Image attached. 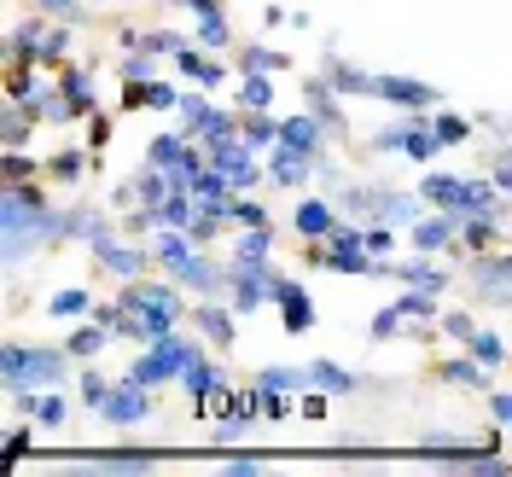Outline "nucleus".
<instances>
[{"instance_id":"9d476101","label":"nucleus","mask_w":512,"mask_h":477,"mask_svg":"<svg viewBox=\"0 0 512 477\" xmlns=\"http://www.w3.org/2000/svg\"><path fill=\"white\" fill-rule=\"evenodd\" d=\"M373 99L396 105V111H437V88L431 82H414V76H373Z\"/></svg>"},{"instance_id":"052dcab7","label":"nucleus","mask_w":512,"mask_h":477,"mask_svg":"<svg viewBox=\"0 0 512 477\" xmlns=\"http://www.w3.org/2000/svg\"><path fill=\"white\" fill-rule=\"evenodd\" d=\"M99 472H152L146 454H117V460H99Z\"/></svg>"},{"instance_id":"c756f323","label":"nucleus","mask_w":512,"mask_h":477,"mask_svg":"<svg viewBox=\"0 0 512 477\" xmlns=\"http://www.w3.org/2000/svg\"><path fill=\"white\" fill-rule=\"evenodd\" d=\"M239 134H245V146H251V152L268 158V152L280 146V117H274V111H245V117H239Z\"/></svg>"},{"instance_id":"864d4df0","label":"nucleus","mask_w":512,"mask_h":477,"mask_svg":"<svg viewBox=\"0 0 512 477\" xmlns=\"http://www.w3.org/2000/svg\"><path fill=\"white\" fill-rule=\"evenodd\" d=\"M181 94H187V88H169V82H158V76H152V82H146V111H175V105H181Z\"/></svg>"},{"instance_id":"f704fd0d","label":"nucleus","mask_w":512,"mask_h":477,"mask_svg":"<svg viewBox=\"0 0 512 477\" xmlns=\"http://www.w3.org/2000/svg\"><path fill=\"white\" fill-rule=\"evenodd\" d=\"M47 315L53 320H82V315H94V291L88 286H64L47 297Z\"/></svg>"},{"instance_id":"423d86ee","label":"nucleus","mask_w":512,"mask_h":477,"mask_svg":"<svg viewBox=\"0 0 512 477\" xmlns=\"http://www.w3.org/2000/svg\"><path fill=\"white\" fill-rule=\"evenodd\" d=\"M268 291H274V309H280V326H286L291 338H303V332L315 326V297H309V286L274 268V286H268Z\"/></svg>"},{"instance_id":"a19ab883","label":"nucleus","mask_w":512,"mask_h":477,"mask_svg":"<svg viewBox=\"0 0 512 477\" xmlns=\"http://www.w3.org/2000/svg\"><path fill=\"white\" fill-rule=\"evenodd\" d=\"M396 303H402V315L414 326V320H437V303H443V297H437V291H419V286H402Z\"/></svg>"},{"instance_id":"6ab92c4d","label":"nucleus","mask_w":512,"mask_h":477,"mask_svg":"<svg viewBox=\"0 0 512 477\" xmlns=\"http://www.w3.org/2000/svg\"><path fill=\"white\" fill-rule=\"evenodd\" d=\"M262 163H268V181H274V187H303V181L315 175V158H309V152H291V146H274Z\"/></svg>"},{"instance_id":"72a5a7b5","label":"nucleus","mask_w":512,"mask_h":477,"mask_svg":"<svg viewBox=\"0 0 512 477\" xmlns=\"http://www.w3.org/2000/svg\"><path fill=\"white\" fill-rule=\"evenodd\" d=\"M233 105H239V111H274V76H262V70L239 76V88H233Z\"/></svg>"},{"instance_id":"4be33fe9","label":"nucleus","mask_w":512,"mask_h":477,"mask_svg":"<svg viewBox=\"0 0 512 477\" xmlns=\"http://www.w3.org/2000/svg\"><path fill=\"white\" fill-rule=\"evenodd\" d=\"M59 88H64V99L76 105V117L88 123L99 111V94H94V70H82V64H59Z\"/></svg>"},{"instance_id":"ddd939ff","label":"nucleus","mask_w":512,"mask_h":477,"mask_svg":"<svg viewBox=\"0 0 512 477\" xmlns=\"http://www.w3.org/2000/svg\"><path fill=\"white\" fill-rule=\"evenodd\" d=\"M169 64L187 76L192 88H222V82H227V64H222V59H210V47H198V41H187V47H181V53H175Z\"/></svg>"},{"instance_id":"20e7f679","label":"nucleus","mask_w":512,"mask_h":477,"mask_svg":"<svg viewBox=\"0 0 512 477\" xmlns=\"http://www.w3.org/2000/svg\"><path fill=\"white\" fill-rule=\"evenodd\" d=\"M274 262H233V286H227V303L239 315H256L262 303H274Z\"/></svg>"},{"instance_id":"e433bc0d","label":"nucleus","mask_w":512,"mask_h":477,"mask_svg":"<svg viewBox=\"0 0 512 477\" xmlns=\"http://www.w3.org/2000/svg\"><path fill=\"white\" fill-rule=\"evenodd\" d=\"M158 222H163V227H192V222H198V198H192L187 187H175V192L158 204Z\"/></svg>"},{"instance_id":"c03bdc74","label":"nucleus","mask_w":512,"mask_h":477,"mask_svg":"<svg viewBox=\"0 0 512 477\" xmlns=\"http://www.w3.org/2000/svg\"><path fill=\"white\" fill-rule=\"evenodd\" d=\"M408 326V315H402V303H390V309H379V315L367 320V344H390L396 332Z\"/></svg>"},{"instance_id":"2eb2a0df","label":"nucleus","mask_w":512,"mask_h":477,"mask_svg":"<svg viewBox=\"0 0 512 477\" xmlns=\"http://www.w3.org/2000/svg\"><path fill=\"white\" fill-rule=\"evenodd\" d=\"M437 379H443V384H460V390H495V373H489V367H483L472 350L443 355V361H437Z\"/></svg>"},{"instance_id":"e2e57ef3","label":"nucleus","mask_w":512,"mask_h":477,"mask_svg":"<svg viewBox=\"0 0 512 477\" xmlns=\"http://www.w3.org/2000/svg\"><path fill=\"white\" fill-rule=\"evenodd\" d=\"M262 24H268V30H286L291 12H286V6H262Z\"/></svg>"},{"instance_id":"6e6d98bb","label":"nucleus","mask_w":512,"mask_h":477,"mask_svg":"<svg viewBox=\"0 0 512 477\" xmlns=\"http://www.w3.org/2000/svg\"><path fill=\"white\" fill-rule=\"evenodd\" d=\"M396 233H402V227H390V222H367V251H373V256H390V251H396Z\"/></svg>"},{"instance_id":"de8ad7c7","label":"nucleus","mask_w":512,"mask_h":477,"mask_svg":"<svg viewBox=\"0 0 512 477\" xmlns=\"http://www.w3.org/2000/svg\"><path fill=\"white\" fill-rule=\"evenodd\" d=\"M402 146H408V111H402V117H396L390 128H379V134L367 140V152H379V158H390V152H402Z\"/></svg>"},{"instance_id":"a878e982","label":"nucleus","mask_w":512,"mask_h":477,"mask_svg":"<svg viewBox=\"0 0 512 477\" xmlns=\"http://www.w3.org/2000/svg\"><path fill=\"white\" fill-rule=\"evenodd\" d=\"M233 64H239V76H251V70H262V76H286V70H291V53L251 41V47H233Z\"/></svg>"},{"instance_id":"4d7b16f0","label":"nucleus","mask_w":512,"mask_h":477,"mask_svg":"<svg viewBox=\"0 0 512 477\" xmlns=\"http://www.w3.org/2000/svg\"><path fill=\"white\" fill-rule=\"evenodd\" d=\"M24 355H30V344H6V350H0V384H12L24 373Z\"/></svg>"},{"instance_id":"79ce46f5","label":"nucleus","mask_w":512,"mask_h":477,"mask_svg":"<svg viewBox=\"0 0 512 477\" xmlns=\"http://www.w3.org/2000/svg\"><path fill=\"white\" fill-rule=\"evenodd\" d=\"M251 384H262V390H286V396H303V390H309L303 367H297V373H291V367H262Z\"/></svg>"},{"instance_id":"09e8293b","label":"nucleus","mask_w":512,"mask_h":477,"mask_svg":"<svg viewBox=\"0 0 512 477\" xmlns=\"http://www.w3.org/2000/svg\"><path fill=\"white\" fill-rule=\"evenodd\" d=\"M152 76H158V53L128 47V53H123V82H152Z\"/></svg>"},{"instance_id":"412c9836","label":"nucleus","mask_w":512,"mask_h":477,"mask_svg":"<svg viewBox=\"0 0 512 477\" xmlns=\"http://www.w3.org/2000/svg\"><path fill=\"white\" fill-rule=\"evenodd\" d=\"M192 251H204V245L192 239L187 227H158V233H152V256H158L163 274H175V268H181V262H187Z\"/></svg>"},{"instance_id":"393cba45","label":"nucleus","mask_w":512,"mask_h":477,"mask_svg":"<svg viewBox=\"0 0 512 477\" xmlns=\"http://www.w3.org/2000/svg\"><path fill=\"white\" fill-rule=\"evenodd\" d=\"M501 239H507V233H501V210H495V216H466V222H460V251H466V256L495 251ZM460 251H454V256H460Z\"/></svg>"},{"instance_id":"680f3d73","label":"nucleus","mask_w":512,"mask_h":477,"mask_svg":"<svg viewBox=\"0 0 512 477\" xmlns=\"http://www.w3.org/2000/svg\"><path fill=\"white\" fill-rule=\"evenodd\" d=\"M105 140H111V117H105V111H94V117H88V146H94V152H105Z\"/></svg>"},{"instance_id":"4468645a","label":"nucleus","mask_w":512,"mask_h":477,"mask_svg":"<svg viewBox=\"0 0 512 477\" xmlns=\"http://www.w3.org/2000/svg\"><path fill=\"white\" fill-rule=\"evenodd\" d=\"M326 123H320L315 111H297V117H280V146H291V152H309V158H320L326 152Z\"/></svg>"},{"instance_id":"7c9ffc66","label":"nucleus","mask_w":512,"mask_h":477,"mask_svg":"<svg viewBox=\"0 0 512 477\" xmlns=\"http://www.w3.org/2000/svg\"><path fill=\"white\" fill-rule=\"evenodd\" d=\"M192 41H198V47H210V53H233V24H227V6L204 12V18H192Z\"/></svg>"},{"instance_id":"4c0bfd02","label":"nucleus","mask_w":512,"mask_h":477,"mask_svg":"<svg viewBox=\"0 0 512 477\" xmlns=\"http://www.w3.org/2000/svg\"><path fill=\"white\" fill-rule=\"evenodd\" d=\"M431 128H437V146H443V152H454V146H466V140H472V117H460V111H443V117H431Z\"/></svg>"},{"instance_id":"7ed1b4c3","label":"nucleus","mask_w":512,"mask_h":477,"mask_svg":"<svg viewBox=\"0 0 512 477\" xmlns=\"http://www.w3.org/2000/svg\"><path fill=\"white\" fill-rule=\"evenodd\" d=\"M94 262L105 274H117V280H140L158 256H152V245H140V239H128V233H111V239L94 245Z\"/></svg>"},{"instance_id":"c85d7f7f","label":"nucleus","mask_w":512,"mask_h":477,"mask_svg":"<svg viewBox=\"0 0 512 477\" xmlns=\"http://www.w3.org/2000/svg\"><path fill=\"white\" fill-rule=\"evenodd\" d=\"M18 402H24V414H30L41 431H64V419H70L59 390H30V396H18Z\"/></svg>"},{"instance_id":"49530a36","label":"nucleus","mask_w":512,"mask_h":477,"mask_svg":"<svg viewBox=\"0 0 512 477\" xmlns=\"http://www.w3.org/2000/svg\"><path fill=\"white\" fill-rule=\"evenodd\" d=\"M35 175H47V158H30V152H6V187H24Z\"/></svg>"},{"instance_id":"ea45409f","label":"nucleus","mask_w":512,"mask_h":477,"mask_svg":"<svg viewBox=\"0 0 512 477\" xmlns=\"http://www.w3.org/2000/svg\"><path fill=\"white\" fill-rule=\"evenodd\" d=\"M466 350L478 355L483 367H489V373H495V367H501V361H507V338H501V332H489V326H478V332H472V344H466Z\"/></svg>"},{"instance_id":"a211bd4d","label":"nucleus","mask_w":512,"mask_h":477,"mask_svg":"<svg viewBox=\"0 0 512 477\" xmlns=\"http://www.w3.org/2000/svg\"><path fill=\"white\" fill-rule=\"evenodd\" d=\"M227 384V367H216V361H192L187 373H181V390H187V402H192V414H204L210 408V396Z\"/></svg>"},{"instance_id":"8fccbe9b","label":"nucleus","mask_w":512,"mask_h":477,"mask_svg":"<svg viewBox=\"0 0 512 477\" xmlns=\"http://www.w3.org/2000/svg\"><path fill=\"white\" fill-rule=\"evenodd\" d=\"M35 12H47L59 24H82L88 18V0H35Z\"/></svg>"},{"instance_id":"bb28decb","label":"nucleus","mask_w":512,"mask_h":477,"mask_svg":"<svg viewBox=\"0 0 512 477\" xmlns=\"http://www.w3.org/2000/svg\"><path fill=\"white\" fill-rule=\"evenodd\" d=\"M303 379H309V390H326V396H355L361 390V379H355L350 367H338V361H309Z\"/></svg>"},{"instance_id":"5701e85b","label":"nucleus","mask_w":512,"mask_h":477,"mask_svg":"<svg viewBox=\"0 0 512 477\" xmlns=\"http://www.w3.org/2000/svg\"><path fill=\"white\" fill-rule=\"evenodd\" d=\"M332 198H338V210L355 216V222H384V198L390 192L384 187H332Z\"/></svg>"},{"instance_id":"c9c22d12","label":"nucleus","mask_w":512,"mask_h":477,"mask_svg":"<svg viewBox=\"0 0 512 477\" xmlns=\"http://www.w3.org/2000/svg\"><path fill=\"white\" fill-rule=\"evenodd\" d=\"M425 210H431V204H425V192H390V198H384V222H390V227H414Z\"/></svg>"},{"instance_id":"3c124183","label":"nucleus","mask_w":512,"mask_h":477,"mask_svg":"<svg viewBox=\"0 0 512 477\" xmlns=\"http://www.w3.org/2000/svg\"><path fill=\"white\" fill-rule=\"evenodd\" d=\"M111 390H117V384L105 379V373H94V367H88V373H82V408H94V414H99Z\"/></svg>"},{"instance_id":"603ef678","label":"nucleus","mask_w":512,"mask_h":477,"mask_svg":"<svg viewBox=\"0 0 512 477\" xmlns=\"http://www.w3.org/2000/svg\"><path fill=\"white\" fill-rule=\"evenodd\" d=\"M35 431H41L35 419H30V425H6V443H0V448H6V460H24L30 443H35Z\"/></svg>"},{"instance_id":"39448f33","label":"nucleus","mask_w":512,"mask_h":477,"mask_svg":"<svg viewBox=\"0 0 512 477\" xmlns=\"http://www.w3.org/2000/svg\"><path fill=\"white\" fill-rule=\"evenodd\" d=\"M175 280L187 286V297H227L233 286V262H216L210 251H192L181 268H175Z\"/></svg>"},{"instance_id":"f257e3e1","label":"nucleus","mask_w":512,"mask_h":477,"mask_svg":"<svg viewBox=\"0 0 512 477\" xmlns=\"http://www.w3.org/2000/svg\"><path fill=\"white\" fill-rule=\"evenodd\" d=\"M419 192H425L431 210H454L460 222H466V216H495V210H501L495 181H466V175H443V169H431V175L419 181Z\"/></svg>"},{"instance_id":"aec40b11","label":"nucleus","mask_w":512,"mask_h":477,"mask_svg":"<svg viewBox=\"0 0 512 477\" xmlns=\"http://www.w3.org/2000/svg\"><path fill=\"white\" fill-rule=\"evenodd\" d=\"M99 163L94 146H64L47 158V181H59V187H76V181H88V169Z\"/></svg>"},{"instance_id":"0e129e2a","label":"nucleus","mask_w":512,"mask_h":477,"mask_svg":"<svg viewBox=\"0 0 512 477\" xmlns=\"http://www.w3.org/2000/svg\"><path fill=\"white\" fill-rule=\"evenodd\" d=\"M175 6H181V12H192V18H204V12H216L222 0H175Z\"/></svg>"},{"instance_id":"a18cd8bd","label":"nucleus","mask_w":512,"mask_h":477,"mask_svg":"<svg viewBox=\"0 0 512 477\" xmlns=\"http://www.w3.org/2000/svg\"><path fill=\"white\" fill-rule=\"evenodd\" d=\"M437 332H443L448 344H460V350H466V344H472V332H478V320L466 315V309H448V315H437Z\"/></svg>"},{"instance_id":"b1692460","label":"nucleus","mask_w":512,"mask_h":477,"mask_svg":"<svg viewBox=\"0 0 512 477\" xmlns=\"http://www.w3.org/2000/svg\"><path fill=\"white\" fill-rule=\"evenodd\" d=\"M111 233H123V227H111L105 210H94V204H88V210H64V239H76V245H88V251H94L99 239H111Z\"/></svg>"},{"instance_id":"37998d69","label":"nucleus","mask_w":512,"mask_h":477,"mask_svg":"<svg viewBox=\"0 0 512 477\" xmlns=\"http://www.w3.org/2000/svg\"><path fill=\"white\" fill-rule=\"evenodd\" d=\"M227 222H233V227H274V222H268V210L256 204L251 192H233V204H227Z\"/></svg>"},{"instance_id":"58836bf2","label":"nucleus","mask_w":512,"mask_h":477,"mask_svg":"<svg viewBox=\"0 0 512 477\" xmlns=\"http://www.w3.org/2000/svg\"><path fill=\"white\" fill-rule=\"evenodd\" d=\"M233 140H245L233 111H216V117H210V128L198 134V146H204V152H222V146H233Z\"/></svg>"},{"instance_id":"f8f14e48","label":"nucleus","mask_w":512,"mask_h":477,"mask_svg":"<svg viewBox=\"0 0 512 477\" xmlns=\"http://www.w3.org/2000/svg\"><path fill=\"white\" fill-rule=\"evenodd\" d=\"M408 239H414V251H425V256L460 251V216H454V210H425V216L408 227Z\"/></svg>"},{"instance_id":"5fc2aeb1","label":"nucleus","mask_w":512,"mask_h":477,"mask_svg":"<svg viewBox=\"0 0 512 477\" xmlns=\"http://www.w3.org/2000/svg\"><path fill=\"white\" fill-rule=\"evenodd\" d=\"M332 414V396H326V390H303V396H297V419H326Z\"/></svg>"},{"instance_id":"dca6fc26","label":"nucleus","mask_w":512,"mask_h":477,"mask_svg":"<svg viewBox=\"0 0 512 477\" xmlns=\"http://www.w3.org/2000/svg\"><path fill=\"white\" fill-rule=\"evenodd\" d=\"M320 70L332 76V88H338L344 99H373V76H367V70H355L338 47H326V53H320Z\"/></svg>"},{"instance_id":"6e6552de","label":"nucleus","mask_w":512,"mask_h":477,"mask_svg":"<svg viewBox=\"0 0 512 477\" xmlns=\"http://www.w3.org/2000/svg\"><path fill=\"white\" fill-rule=\"evenodd\" d=\"M239 309L222 303V297H198V309H192V332L210 344V350H233V338H239Z\"/></svg>"},{"instance_id":"13d9d810","label":"nucleus","mask_w":512,"mask_h":477,"mask_svg":"<svg viewBox=\"0 0 512 477\" xmlns=\"http://www.w3.org/2000/svg\"><path fill=\"white\" fill-rule=\"evenodd\" d=\"M251 425H256V419H216V443H222V448L245 443V437H251Z\"/></svg>"},{"instance_id":"0eeeda50","label":"nucleus","mask_w":512,"mask_h":477,"mask_svg":"<svg viewBox=\"0 0 512 477\" xmlns=\"http://www.w3.org/2000/svg\"><path fill=\"white\" fill-rule=\"evenodd\" d=\"M99 419H105V425H117V431H134V425H146V419H152V390H146V384L117 379V390L105 396Z\"/></svg>"},{"instance_id":"9b49d317","label":"nucleus","mask_w":512,"mask_h":477,"mask_svg":"<svg viewBox=\"0 0 512 477\" xmlns=\"http://www.w3.org/2000/svg\"><path fill=\"white\" fill-rule=\"evenodd\" d=\"M344 222V210H338V198H303L297 210H291V233L303 239V245H315V239H332Z\"/></svg>"},{"instance_id":"f3484780","label":"nucleus","mask_w":512,"mask_h":477,"mask_svg":"<svg viewBox=\"0 0 512 477\" xmlns=\"http://www.w3.org/2000/svg\"><path fill=\"white\" fill-rule=\"evenodd\" d=\"M390 280H396V286H419V291H437V297H443V291H448V274H443V268H437V262H431V256H425V251H414V256H408V262H390Z\"/></svg>"},{"instance_id":"2f4dec72","label":"nucleus","mask_w":512,"mask_h":477,"mask_svg":"<svg viewBox=\"0 0 512 477\" xmlns=\"http://www.w3.org/2000/svg\"><path fill=\"white\" fill-rule=\"evenodd\" d=\"M227 262H274V227H245L227 245Z\"/></svg>"},{"instance_id":"f03ea898","label":"nucleus","mask_w":512,"mask_h":477,"mask_svg":"<svg viewBox=\"0 0 512 477\" xmlns=\"http://www.w3.org/2000/svg\"><path fill=\"white\" fill-rule=\"evenodd\" d=\"M70 361H76V355L64 350V344H35V350L24 355V373H18L12 384H0V390H6L12 402L30 396V390H59L64 373H70Z\"/></svg>"},{"instance_id":"1a4fd4ad","label":"nucleus","mask_w":512,"mask_h":477,"mask_svg":"<svg viewBox=\"0 0 512 477\" xmlns=\"http://www.w3.org/2000/svg\"><path fill=\"white\" fill-rule=\"evenodd\" d=\"M338 99H344V94L332 88V76H326V70H315V76L303 82V111H315L332 140H338V134H350V117H344V105H338Z\"/></svg>"},{"instance_id":"cd10ccee","label":"nucleus","mask_w":512,"mask_h":477,"mask_svg":"<svg viewBox=\"0 0 512 477\" xmlns=\"http://www.w3.org/2000/svg\"><path fill=\"white\" fill-rule=\"evenodd\" d=\"M216 111H222V105H210V88H187V94H181V105H175L181 134H192V140H198V134L210 128V117H216Z\"/></svg>"},{"instance_id":"bf43d9fd","label":"nucleus","mask_w":512,"mask_h":477,"mask_svg":"<svg viewBox=\"0 0 512 477\" xmlns=\"http://www.w3.org/2000/svg\"><path fill=\"white\" fill-rule=\"evenodd\" d=\"M489 419L512 437V390H489Z\"/></svg>"},{"instance_id":"473e14b6","label":"nucleus","mask_w":512,"mask_h":477,"mask_svg":"<svg viewBox=\"0 0 512 477\" xmlns=\"http://www.w3.org/2000/svg\"><path fill=\"white\" fill-rule=\"evenodd\" d=\"M111 338H117V332H111V326H105V320H94V315H88V326H76V332H70V338H64V350L76 355V361H94V355L105 350V344H111Z\"/></svg>"}]
</instances>
